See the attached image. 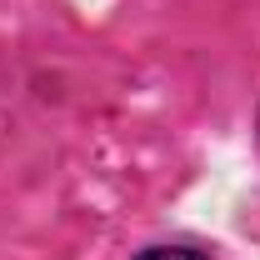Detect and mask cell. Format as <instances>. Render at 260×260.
<instances>
[{"label":"cell","mask_w":260,"mask_h":260,"mask_svg":"<svg viewBox=\"0 0 260 260\" xmlns=\"http://www.w3.org/2000/svg\"><path fill=\"white\" fill-rule=\"evenodd\" d=\"M135 260H205V255H195L185 245H155V250H140Z\"/></svg>","instance_id":"1"}]
</instances>
